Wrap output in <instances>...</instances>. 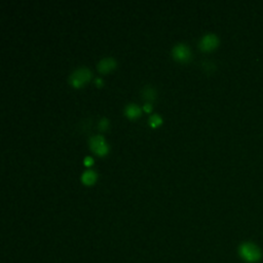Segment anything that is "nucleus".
<instances>
[{"label":"nucleus","mask_w":263,"mask_h":263,"mask_svg":"<svg viewBox=\"0 0 263 263\" xmlns=\"http://www.w3.org/2000/svg\"><path fill=\"white\" fill-rule=\"evenodd\" d=\"M96 84H102V80L99 78H96Z\"/></svg>","instance_id":"nucleus-14"},{"label":"nucleus","mask_w":263,"mask_h":263,"mask_svg":"<svg viewBox=\"0 0 263 263\" xmlns=\"http://www.w3.org/2000/svg\"><path fill=\"white\" fill-rule=\"evenodd\" d=\"M124 114L128 118H137L141 114V108L135 103H128L124 107Z\"/></svg>","instance_id":"nucleus-8"},{"label":"nucleus","mask_w":263,"mask_h":263,"mask_svg":"<svg viewBox=\"0 0 263 263\" xmlns=\"http://www.w3.org/2000/svg\"><path fill=\"white\" fill-rule=\"evenodd\" d=\"M90 148L92 152H95L98 156H104L108 152V145L105 142V139L102 135H94L88 140Z\"/></svg>","instance_id":"nucleus-3"},{"label":"nucleus","mask_w":263,"mask_h":263,"mask_svg":"<svg viewBox=\"0 0 263 263\" xmlns=\"http://www.w3.org/2000/svg\"><path fill=\"white\" fill-rule=\"evenodd\" d=\"M238 253L244 260L249 263H254L259 261L262 256L260 249L255 245V244L249 242L242 244L238 249Z\"/></svg>","instance_id":"nucleus-1"},{"label":"nucleus","mask_w":263,"mask_h":263,"mask_svg":"<svg viewBox=\"0 0 263 263\" xmlns=\"http://www.w3.org/2000/svg\"><path fill=\"white\" fill-rule=\"evenodd\" d=\"M162 122V118L160 116L154 114L152 116H150L149 118H148V124L152 128H156V126H158Z\"/></svg>","instance_id":"nucleus-10"},{"label":"nucleus","mask_w":263,"mask_h":263,"mask_svg":"<svg viewBox=\"0 0 263 263\" xmlns=\"http://www.w3.org/2000/svg\"><path fill=\"white\" fill-rule=\"evenodd\" d=\"M109 126V120L106 118H102L98 122V128L100 130H105Z\"/></svg>","instance_id":"nucleus-11"},{"label":"nucleus","mask_w":263,"mask_h":263,"mask_svg":"<svg viewBox=\"0 0 263 263\" xmlns=\"http://www.w3.org/2000/svg\"><path fill=\"white\" fill-rule=\"evenodd\" d=\"M219 44L218 36L214 33H206L200 40L198 46L204 52H210L216 48Z\"/></svg>","instance_id":"nucleus-5"},{"label":"nucleus","mask_w":263,"mask_h":263,"mask_svg":"<svg viewBox=\"0 0 263 263\" xmlns=\"http://www.w3.org/2000/svg\"><path fill=\"white\" fill-rule=\"evenodd\" d=\"M143 108H144V110H145V111H150V110H152V103H148V102H146V103L144 104Z\"/></svg>","instance_id":"nucleus-13"},{"label":"nucleus","mask_w":263,"mask_h":263,"mask_svg":"<svg viewBox=\"0 0 263 263\" xmlns=\"http://www.w3.org/2000/svg\"><path fill=\"white\" fill-rule=\"evenodd\" d=\"M172 56H173V58L177 61L186 62L190 59L192 52L188 46L183 42H178L172 48Z\"/></svg>","instance_id":"nucleus-4"},{"label":"nucleus","mask_w":263,"mask_h":263,"mask_svg":"<svg viewBox=\"0 0 263 263\" xmlns=\"http://www.w3.org/2000/svg\"><path fill=\"white\" fill-rule=\"evenodd\" d=\"M92 162H94V160L90 156H86L84 160V162L86 166H90L92 164Z\"/></svg>","instance_id":"nucleus-12"},{"label":"nucleus","mask_w":263,"mask_h":263,"mask_svg":"<svg viewBox=\"0 0 263 263\" xmlns=\"http://www.w3.org/2000/svg\"><path fill=\"white\" fill-rule=\"evenodd\" d=\"M96 180H97V173L94 170H90V168H88V170H86L82 175V183H84L86 185L94 184Z\"/></svg>","instance_id":"nucleus-9"},{"label":"nucleus","mask_w":263,"mask_h":263,"mask_svg":"<svg viewBox=\"0 0 263 263\" xmlns=\"http://www.w3.org/2000/svg\"><path fill=\"white\" fill-rule=\"evenodd\" d=\"M90 76H92L90 70L86 67L82 66L72 71L69 76V82L71 86L75 88H80L84 86L86 82H88Z\"/></svg>","instance_id":"nucleus-2"},{"label":"nucleus","mask_w":263,"mask_h":263,"mask_svg":"<svg viewBox=\"0 0 263 263\" xmlns=\"http://www.w3.org/2000/svg\"><path fill=\"white\" fill-rule=\"evenodd\" d=\"M141 95H142L143 99L146 100V102L152 103V101H154V99L156 97V90L152 86L146 84L141 90Z\"/></svg>","instance_id":"nucleus-7"},{"label":"nucleus","mask_w":263,"mask_h":263,"mask_svg":"<svg viewBox=\"0 0 263 263\" xmlns=\"http://www.w3.org/2000/svg\"><path fill=\"white\" fill-rule=\"evenodd\" d=\"M116 67V61L112 57H104L97 64V69L101 73L109 72L112 69H114Z\"/></svg>","instance_id":"nucleus-6"}]
</instances>
